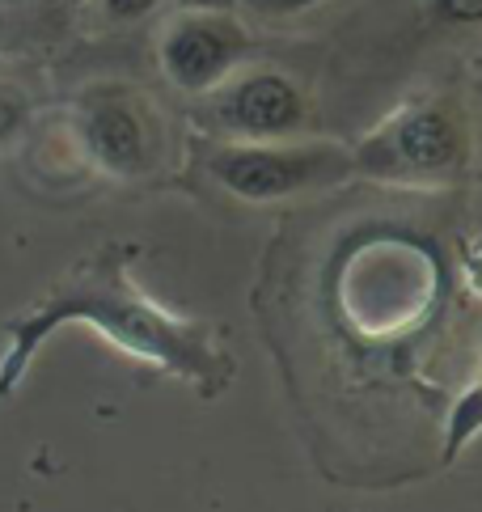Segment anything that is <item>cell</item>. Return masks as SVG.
Segmentation results:
<instances>
[{
	"label": "cell",
	"mask_w": 482,
	"mask_h": 512,
	"mask_svg": "<svg viewBox=\"0 0 482 512\" xmlns=\"http://www.w3.org/2000/svg\"><path fill=\"white\" fill-rule=\"evenodd\" d=\"M64 322H85L89 331H98L119 352L187 381L203 398H216L233 377V356L220 343L216 326L182 318L170 305L153 301V292H144L132 280L127 250L110 246L94 259H85L60 288H51L34 314L13 322V347L5 373H0V394L22 377L34 347L51 331H60Z\"/></svg>",
	"instance_id": "obj_1"
},
{
	"label": "cell",
	"mask_w": 482,
	"mask_h": 512,
	"mask_svg": "<svg viewBox=\"0 0 482 512\" xmlns=\"http://www.w3.org/2000/svg\"><path fill=\"white\" fill-rule=\"evenodd\" d=\"M351 161L356 178L415 182V187L453 182L474 161V123L453 94L411 98L351 144Z\"/></svg>",
	"instance_id": "obj_2"
},
{
	"label": "cell",
	"mask_w": 482,
	"mask_h": 512,
	"mask_svg": "<svg viewBox=\"0 0 482 512\" xmlns=\"http://www.w3.org/2000/svg\"><path fill=\"white\" fill-rule=\"evenodd\" d=\"M203 170L225 195L241 204H284V199L335 191L356 178L351 144L339 140H271V144H237V140H212L199 153Z\"/></svg>",
	"instance_id": "obj_3"
},
{
	"label": "cell",
	"mask_w": 482,
	"mask_h": 512,
	"mask_svg": "<svg viewBox=\"0 0 482 512\" xmlns=\"http://www.w3.org/2000/svg\"><path fill=\"white\" fill-rule=\"evenodd\" d=\"M81 157L115 182H148L165 166V123L136 85H89L72 106Z\"/></svg>",
	"instance_id": "obj_4"
},
{
	"label": "cell",
	"mask_w": 482,
	"mask_h": 512,
	"mask_svg": "<svg viewBox=\"0 0 482 512\" xmlns=\"http://www.w3.org/2000/svg\"><path fill=\"white\" fill-rule=\"evenodd\" d=\"M153 51L165 85L187 102H199L216 94L233 72L254 64L258 34L233 9L191 5V9H170L161 17Z\"/></svg>",
	"instance_id": "obj_5"
},
{
	"label": "cell",
	"mask_w": 482,
	"mask_h": 512,
	"mask_svg": "<svg viewBox=\"0 0 482 512\" xmlns=\"http://www.w3.org/2000/svg\"><path fill=\"white\" fill-rule=\"evenodd\" d=\"M199 127L212 140L237 144H271L309 136V98L288 72L271 64H246L216 89L191 102Z\"/></svg>",
	"instance_id": "obj_6"
},
{
	"label": "cell",
	"mask_w": 482,
	"mask_h": 512,
	"mask_svg": "<svg viewBox=\"0 0 482 512\" xmlns=\"http://www.w3.org/2000/svg\"><path fill=\"white\" fill-rule=\"evenodd\" d=\"M330 5H335V0H233L229 9L258 34V30H288V26H301V22L318 17V13L330 9Z\"/></svg>",
	"instance_id": "obj_7"
},
{
	"label": "cell",
	"mask_w": 482,
	"mask_h": 512,
	"mask_svg": "<svg viewBox=\"0 0 482 512\" xmlns=\"http://www.w3.org/2000/svg\"><path fill=\"white\" fill-rule=\"evenodd\" d=\"M98 17L115 30H132L144 22H161L170 9H178V0H94Z\"/></svg>",
	"instance_id": "obj_8"
},
{
	"label": "cell",
	"mask_w": 482,
	"mask_h": 512,
	"mask_svg": "<svg viewBox=\"0 0 482 512\" xmlns=\"http://www.w3.org/2000/svg\"><path fill=\"white\" fill-rule=\"evenodd\" d=\"M428 30H444V34H470L482 30V0H428Z\"/></svg>",
	"instance_id": "obj_9"
},
{
	"label": "cell",
	"mask_w": 482,
	"mask_h": 512,
	"mask_svg": "<svg viewBox=\"0 0 482 512\" xmlns=\"http://www.w3.org/2000/svg\"><path fill=\"white\" fill-rule=\"evenodd\" d=\"M30 119V102L22 89H13V85H0V144H9L17 132L26 127Z\"/></svg>",
	"instance_id": "obj_10"
},
{
	"label": "cell",
	"mask_w": 482,
	"mask_h": 512,
	"mask_svg": "<svg viewBox=\"0 0 482 512\" xmlns=\"http://www.w3.org/2000/svg\"><path fill=\"white\" fill-rule=\"evenodd\" d=\"M478 390H482V381H478Z\"/></svg>",
	"instance_id": "obj_11"
}]
</instances>
